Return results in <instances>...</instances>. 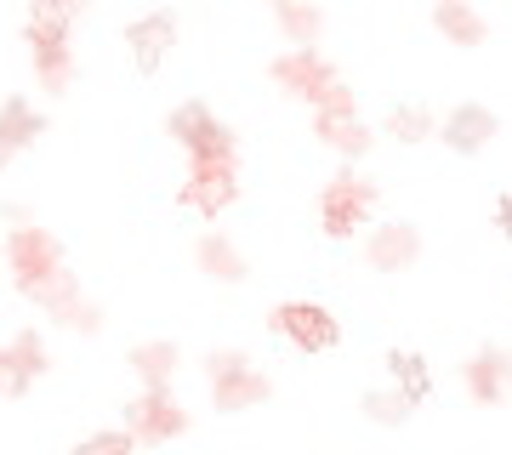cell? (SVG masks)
Listing matches in <instances>:
<instances>
[{
	"mask_svg": "<svg viewBox=\"0 0 512 455\" xmlns=\"http://www.w3.org/2000/svg\"><path fill=\"white\" fill-rule=\"evenodd\" d=\"M6 268H12V285L46 313L69 308L74 296H80V279L69 273V256H63L57 234H46L35 222H23V228L6 234Z\"/></svg>",
	"mask_w": 512,
	"mask_h": 455,
	"instance_id": "cell-1",
	"label": "cell"
},
{
	"mask_svg": "<svg viewBox=\"0 0 512 455\" xmlns=\"http://www.w3.org/2000/svg\"><path fill=\"white\" fill-rule=\"evenodd\" d=\"M376 205H382V182L365 177L359 165L336 171V177L319 188V234H325V239H353L370 222Z\"/></svg>",
	"mask_w": 512,
	"mask_h": 455,
	"instance_id": "cell-2",
	"label": "cell"
},
{
	"mask_svg": "<svg viewBox=\"0 0 512 455\" xmlns=\"http://www.w3.org/2000/svg\"><path fill=\"white\" fill-rule=\"evenodd\" d=\"M165 137L183 148L188 160H239V137L205 109L200 97H188V103L165 114Z\"/></svg>",
	"mask_w": 512,
	"mask_h": 455,
	"instance_id": "cell-3",
	"label": "cell"
},
{
	"mask_svg": "<svg viewBox=\"0 0 512 455\" xmlns=\"http://www.w3.org/2000/svg\"><path fill=\"white\" fill-rule=\"evenodd\" d=\"M239 200V160H188V177L177 188V205L194 217H222Z\"/></svg>",
	"mask_w": 512,
	"mask_h": 455,
	"instance_id": "cell-4",
	"label": "cell"
},
{
	"mask_svg": "<svg viewBox=\"0 0 512 455\" xmlns=\"http://www.w3.org/2000/svg\"><path fill=\"white\" fill-rule=\"evenodd\" d=\"M126 427L137 444H171V438H183L188 427H194V416H188L183 404L171 399V387H137V399L126 404Z\"/></svg>",
	"mask_w": 512,
	"mask_h": 455,
	"instance_id": "cell-5",
	"label": "cell"
},
{
	"mask_svg": "<svg viewBox=\"0 0 512 455\" xmlns=\"http://www.w3.org/2000/svg\"><path fill=\"white\" fill-rule=\"evenodd\" d=\"M23 46H29V57H35L40 86L52 91V97H63V91H69V80H74L69 23H57V18H29V23H23Z\"/></svg>",
	"mask_w": 512,
	"mask_h": 455,
	"instance_id": "cell-6",
	"label": "cell"
},
{
	"mask_svg": "<svg viewBox=\"0 0 512 455\" xmlns=\"http://www.w3.org/2000/svg\"><path fill=\"white\" fill-rule=\"evenodd\" d=\"M268 74H274V86L285 91V97H302V103H319L342 74H336V63H330L319 46H291V52H279L274 63H268Z\"/></svg>",
	"mask_w": 512,
	"mask_h": 455,
	"instance_id": "cell-7",
	"label": "cell"
},
{
	"mask_svg": "<svg viewBox=\"0 0 512 455\" xmlns=\"http://www.w3.org/2000/svg\"><path fill=\"white\" fill-rule=\"evenodd\" d=\"M268 330H274L279 342H296L302 353H325V347L342 342V325L330 319V308L319 302H279L268 313Z\"/></svg>",
	"mask_w": 512,
	"mask_h": 455,
	"instance_id": "cell-8",
	"label": "cell"
},
{
	"mask_svg": "<svg viewBox=\"0 0 512 455\" xmlns=\"http://www.w3.org/2000/svg\"><path fill=\"white\" fill-rule=\"evenodd\" d=\"M205 382H211V404H217L222 416H239V410H256V404L274 399V382H268V376H262V370L245 359V353H239L234 364L211 370Z\"/></svg>",
	"mask_w": 512,
	"mask_h": 455,
	"instance_id": "cell-9",
	"label": "cell"
},
{
	"mask_svg": "<svg viewBox=\"0 0 512 455\" xmlns=\"http://www.w3.org/2000/svg\"><path fill=\"white\" fill-rule=\"evenodd\" d=\"M126 46H131V63H137V74H160L165 52L177 46V18H171L165 6H154V12H137V18L126 23Z\"/></svg>",
	"mask_w": 512,
	"mask_h": 455,
	"instance_id": "cell-10",
	"label": "cell"
},
{
	"mask_svg": "<svg viewBox=\"0 0 512 455\" xmlns=\"http://www.w3.org/2000/svg\"><path fill=\"white\" fill-rule=\"evenodd\" d=\"M365 262L376 273H410L421 262V228L416 222H382L365 239Z\"/></svg>",
	"mask_w": 512,
	"mask_h": 455,
	"instance_id": "cell-11",
	"label": "cell"
},
{
	"mask_svg": "<svg viewBox=\"0 0 512 455\" xmlns=\"http://www.w3.org/2000/svg\"><path fill=\"white\" fill-rule=\"evenodd\" d=\"M495 131H501L495 109H484V103H456V109L439 120V143L450 148V154H484Z\"/></svg>",
	"mask_w": 512,
	"mask_h": 455,
	"instance_id": "cell-12",
	"label": "cell"
},
{
	"mask_svg": "<svg viewBox=\"0 0 512 455\" xmlns=\"http://www.w3.org/2000/svg\"><path fill=\"white\" fill-rule=\"evenodd\" d=\"M313 137L342 160H365L370 143H376V131L359 120V109H313Z\"/></svg>",
	"mask_w": 512,
	"mask_h": 455,
	"instance_id": "cell-13",
	"label": "cell"
},
{
	"mask_svg": "<svg viewBox=\"0 0 512 455\" xmlns=\"http://www.w3.org/2000/svg\"><path fill=\"white\" fill-rule=\"evenodd\" d=\"M461 382H467V393H473L478 404H501L512 393V353L507 347H478L473 359L461 364Z\"/></svg>",
	"mask_w": 512,
	"mask_h": 455,
	"instance_id": "cell-14",
	"label": "cell"
},
{
	"mask_svg": "<svg viewBox=\"0 0 512 455\" xmlns=\"http://www.w3.org/2000/svg\"><path fill=\"white\" fill-rule=\"evenodd\" d=\"M46 370H52L46 336H40V330H18V336L6 342V399H23Z\"/></svg>",
	"mask_w": 512,
	"mask_h": 455,
	"instance_id": "cell-15",
	"label": "cell"
},
{
	"mask_svg": "<svg viewBox=\"0 0 512 455\" xmlns=\"http://www.w3.org/2000/svg\"><path fill=\"white\" fill-rule=\"evenodd\" d=\"M194 262H200V273H205V279H217V285H245V279H251L245 251H239L228 234H217V228L194 239Z\"/></svg>",
	"mask_w": 512,
	"mask_h": 455,
	"instance_id": "cell-16",
	"label": "cell"
},
{
	"mask_svg": "<svg viewBox=\"0 0 512 455\" xmlns=\"http://www.w3.org/2000/svg\"><path fill=\"white\" fill-rule=\"evenodd\" d=\"M433 29H439L450 46H461V52H478V46L490 40V23H484V12H478L473 0H439V6H433Z\"/></svg>",
	"mask_w": 512,
	"mask_h": 455,
	"instance_id": "cell-17",
	"label": "cell"
},
{
	"mask_svg": "<svg viewBox=\"0 0 512 455\" xmlns=\"http://www.w3.org/2000/svg\"><path fill=\"white\" fill-rule=\"evenodd\" d=\"M268 18L285 35V46H319L325 35V12L313 0H268Z\"/></svg>",
	"mask_w": 512,
	"mask_h": 455,
	"instance_id": "cell-18",
	"label": "cell"
},
{
	"mask_svg": "<svg viewBox=\"0 0 512 455\" xmlns=\"http://www.w3.org/2000/svg\"><path fill=\"white\" fill-rule=\"evenodd\" d=\"M126 364L143 387H171V376L183 370V347L177 342H137L126 353Z\"/></svg>",
	"mask_w": 512,
	"mask_h": 455,
	"instance_id": "cell-19",
	"label": "cell"
},
{
	"mask_svg": "<svg viewBox=\"0 0 512 455\" xmlns=\"http://www.w3.org/2000/svg\"><path fill=\"white\" fill-rule=\"evenodd\" d=\"M0 137H6L12 154H23V148H35V137H46V114H40L29 97L12 91V97L0 103Z\"/></svg>",
	"mask_w": 512,
	"mask_h": 455,
	"instance_id": "cell-20",
	"label": "cell"
},
{
	"mask_svg": "<svg viewBox=\"0 0 512 455\" xmlns=\"http://www.w3.org/2000/svg\"><path fill=\"white\" fill-rule=\"evenodd\" d=\"M382 131L393 143H427V137H439V114L427 109V103H393Z\"/></svg>",
	"mask_w": 512,
	"mask_h": 455,
	"instance_id": "cell-21",
	"label": "cell"
},
{
	"mask_svg": "<svg viewBox=\"0 0 512 455\" xmlns=\"http://www.w3.org/2000/svg\"><path fill=\"white\" fill-rule=\"evenodd\" d=\"M382 364H387V376H393V387H404L416 404L433 393V370H427V359H421V353H410V347H387Z\"/></svg>",
	"mask_w": 512,
	"mask_h": 455,
	"instance_id": "cell-22",
	"label": "cell"
},
{
	"mask_svg": "<svg viewBox=\"0 0 512 455\" xmlns=\"http://www.w3.org/2000/svg\"><path fill=\"white\" fill-rule=\"evenodd\" d=\"M365 421L370 427H404L410 421V410H416V399L404 393V387H387V393H365Z\"/></svg>",
	"mask_w": 512,
	"mask_h": 455,
	"instance_id": "cell-23",
	"label": "cell"
},
{
	"mask_svg": "<svg viewBox=\"0 0 512 455\" xmlns=\"http://www.w3.org/2000/svg\"><path fill=\"white\" fill-rule=\"evenodd\" d=\"M74 450L80 455H120V450H137V438H131V427H103V433H86Z\"/></svg>",
	"mask_w": 512,
	"mask_h": 455,
	"instance_id": "cell-24",
	"label": "cell"
},
{
	"mask_svg": "<svg viewBox=\"0 0 512 455\" xmlns=\"http://www.w3.org/2000/svg\"><path fill=\"white\" fill-rule=\"evenodd\" d=\"M92 0H29V18H57V23H74Z\"/></svg>",
	"mask_w": 512,
	"mask_h": 455,
	"instance_id": "cell-25",
	"label": "cell"
},
{
	"mask_svg": "<svg viewBox=\"0 0 512 455\" xmlns=\"http://www.w3.org/2000/svg\"><path fill=\"white\" fill-rule=\"evenodd\" d=\"M495 228H501V239H512V188L495 200Z\"/></svg>",
	"mask_w": 512,
	"mask_h": 455,
	"instance_id": "cell-26",
	"label": "cell"
},
{
	"mask_svg": "<svg viewBox=\"0 0 512 455\" xmlns=\"http://www.w3.org/2000/svg\"><path fill=\"white\" fill-rule=\"evenodd\" d=\"M0 222H12V228H23V222H29V211H23V205H0Z\"/></svg>",
	"mask_w": 512,
	"mask_h": 455,
	"instance_id": "cell-27",
	"label": "cell"
},
{
	"mask_svg": "<svg viewBox=\"0 0 512 455\" xmlns=\"http://www.w3.org/2000/svg\"><path fill=\"white\" fill-rule=\"evenodd\" d=\"M0 399H6V347H0Z\"/></svg>",
	"mask_w": 512,
	"mask_h": 455,
	"instance_id": "cell-28",
	"label": "cell"
},
{
	"mask_svg": "<svg viewBox=\"0 0 512 455\" xmlns=\"http://www.w3.org/2000/svg\"><path fill=\"white\" fill-rule=\"evenodd\" d=\"M6 165H12V148H6V137H0V171H6Z\"/></svg>",
	"mask_w": 512,
	"mask_h": 455,
	"instance_id": "cell-29",
	"label": "cell"
}]
</instances>
